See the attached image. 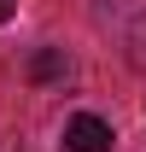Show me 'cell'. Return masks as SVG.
Listing matches in <instances>:
<instances>
[{
	"mask_svg": "<svg viewBox=\"0 0 146 152\" xmlns=\"http://www.w3.org/2000/svg\"><path fill=\"white\" fill-rule=\"evenodd\" d=\"M64 152H105L111 146V123L93 111H76L70 123H64V140H58Z\"/></svg>",
	"mask_w": 146,
	"mask_h": 152,
	"instance_id": "6da1fadb",
	"label": "cell"
},
{
	"mask_svg": "<svg viewBox=\"0 0 146 152\" xmlns=\"http://www.w3.org/2000/svg\"><path fill=\"white\" fill-rule=\"evenodd\" d=\"M29 76H35V82H64V76H70V53H64V47H35V53H29Z\"/></svg>",
	"mask_w": 146,
	"mask_h": 152,
	"instance_id": "7a4b0ae2",
	"label": "cell"
},
{
	"mask_svg": "<svg viewBox=\"0 0 146 152\" xmlns=\"http://www.w3.org/2000/svg\"><path fill=\"white\" fill-rule=\"evenodd\" d=\"M12 12H18V0H0V23H6V18H12Z\"/></svg>",
	"mask_w": 146,
	"mask_h": 152,
	"instance_id": "3957f363",
	"label": "cell"
}]
</instances>
